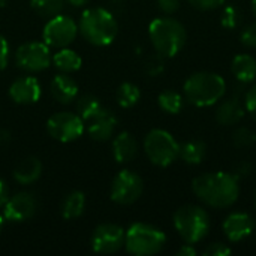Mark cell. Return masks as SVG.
Returning a JSON list of instances; mask_svg holds the SVG:
<instances>
[{
	"instance_id": "cell-1",
	"label": "cell",
	"mask_w": 256,
	"mask_h": 256,
	"mask_svg": "<svg viewBox=\"0 0 256 256\" xmlns=\"http://www.w3.org/2000/svg\"><path fill=\"white\" fill-rule=\"evenodd\" d=\"M192 190L200 201L213 208H228L240 196L238 180L234 174L216 171L206 172L194 178Z\"/></svg>"
},
{
	"instance_id": "cell-2",
	"label": "cell",
	"mask_w": 256,
	"mask_h": 256,
	"mask_svg": "<svg viewBox=\"0 0 256 256\" xmlns=\"http://www.w3.org/2000/svg\"><path fill=\"white\" fill-rule=\"evenodd\" d=\"M183 92L189 104L206 108L218 104L224 98L226 93V82L219 74L202 70L192 74L186 80Z\"/></svg>"
},
{
	"instance_id": "cell-3",
	"label": "cell",
	"mask_w": 256,
	"mask_h": 256,
	"mask_svg": "<svg viewBox=\"0 0 256 256\" xmlns=\"http://www.w3.org/2000/svg\"><path fill=\"white\" fill-rule=\"evenodd\" d=\"M148 36L160 57H174L186 45L188 33L184 26L171 16H160L150 22Z\"/></svg>"
},
{
	"instance_id": "cell-4",
	"label": "cell",
	"mask_w": 256,
	"mask_h": 256,
	"mask_svg": "<svg viewBox=\"0 0 256 256\" xmlns=\"http://www.w3.org/2000/svg\"><path fill=\"white\" fill-rule=\"evenodd\" d=\"M78 30L88 44L106 46L116 39L118 33V24L116 16L108 9L90 8L82 12Z\"/></svg>"
},
{
	"instance_id": "cell-5",
	"label": "cell",
	"mask_w": 256,
	"mask_h": 256,
	"mask_svg": "<svg viewBox=\"0 0 256 256\" xmlns=\"http://www.w3.org/2000/svg\"><path fill=\"white\" fill-rule=\"evenodd\" d=\"M174 226L184 243L195 244L210 231V216L198 206H183L174 213Z\"/></svg>"
},
{
	"instance_id": "cell-6",
	"label": "cell",
	"mask_w": 256,
	"mask_h": 256,
	"mask_svg": "<svg viewBox=\"0 0 256 256\" xmlns=\"http://www.w3.org/2000/svg\"><path fill=\"white\" fill-rule=\"evenodd\" d=\"M165 243L166 236L164 234V231L148 224H134L126 231L124 248L130 255H156L164 249Z\"/></svg>"
},
{
	"instance_id": "cell-7",
	"label": "cell",
	"mask_w": 256,
	"mask_h": 256,
	"mask_svg": "<svg viewBox=\"0 0 256 256\" xmlns=\"http://www.w3.org/2000/svg\"><path fill=\"white\" fill-rule=\"evenodd\" d=\"M144 152L153 165L166 168L177 160L180 144L170 132L164 129H153L144 138Z\"/></svg>"
},
{
	"instance_id": "cell-8",
	"label": "cell",
	"mask_w": 256,
	"mask_h": 256,
	"mask_svg": "<svg viewBox=\"0 0 256 256\" xmlns=\"http://www.w3.org/2000/svg\"><path fill=\"white\" fill-rule=\"evenodd\" d=\"M142 190V178L130 170H123L114 177L110 189V196L111 201L118 206H130L141 198Z\"/></svg>"
},
{
	"instance_id": "cell-9",
	"label": "cell",
	"mask_w": 256,
	"mask_h": 256,
	"mask_svg": "<svg viewBox=\"0 0 256 256\" xmlns=\"http://www.w3.org/2000/svg\"><path fill=\"white\" fill-rule=\"evenodd\" d=\"M78 32V24L70 16L58 14L52 18H48L42 32V38L48 46L66 48L75 40Z\"/></svg>"
},
{
	"instance_id": "cell-10",
	"label": "cell",
	"mask_w": 256,
	"mask_h": 256,
	"mask_svg": "<svg viewBox=\"0 0 256 256\" xmlns=\"http://www.w3.org/2000/svg\"><path fill=\"white\" fill-rule=\"evenodd\" d=\"M46 130L51 138L60 142H72L84 132V120L74 112H56L46 122Z\"/></svg>"
},
{
	"instance_id": "cell-11",
	"label": "cell",
	"mask_w": 256,
	"mask_h": 256,
	"mask_svg": "<svg viewBox=\"0 0 256 256\" xmlns=\"http://www.w3.org/2000/svg\"><path fill=\"white\" fill-rule=\"evenodd\" d=\"M15 63L27 72H42L51 63L50 46L45 42H27L15 51Z\"/></svg>"
},
{
	"instance_id": "cell-12",
	"label": "cell",
	"mask_w": 256,
	"mask_h": 256,
	"mask_svg": "<svg viewBox=\"0 0 256 256\" xmlns=\"http://www.w3.org/2000/svg\"><path fill=\"white\" fill-rule=\"evenodd\" d=\"M126 231L116 224H102L94 228L92 234V249L100 255H111L124 246Z\"/></svg>"
},
{
	"instance_id": "cell-13",
	"label": "cell",
	"mask_w": 256,
	"mask_h": 256,
	"mask_svg": "<svg viewBox=\"0 0 256 256\" xmlns=\"http://www.w3.org/2000/svg\"><path fill=\"white\" fill-rule=\"evenodd\" d=\"M36 200L28 192H20L14 196H9L3 206V219L9 222H26L32 219L36 213Z\"/></svg>"
},
{
	"instance_id": "cell-14",
	"label": "cell",
	"mask_w": 256,
	"mask_h": 256,
	"mask_svg": "<svg viewBox=\"0 0 256 256\" xmlns=\"http://www.w3.org/2000/svg\"><path fill=\"white\" fill-rule=\"evenodd\" d=\"M117 128V117L112 111L102 108L93 117L87 120V134L92 140L104 142L108 141Z\"/></svg>"
},
{
	"instance_id": "cell-15",
	"label": "cell",
	"mask_w": 256,
	"mask_h": 256,
	"mask_svg": "<svg viewBox=\"0 0 256 256\" xmlns=\"http://www.w3.org/2000/svg\"><path fill=\"white\" fill-rule=\"evenodd\" d=\"M255 219L243 212L231 213L224 222V232L231 243H238L248 238L255 231Z\"/></svg>"
},
{
	"instance_id": "cell-16",
	"label": "cell",
	"mask_w": 256,
	"mask_h": 256,
	"mask_svg": "<svg viewBox=\"0 0 256 256\" xmlns=\"http://www.w3.org/2000/svg\"><path fill=\"white\" fill-rule=\"evenodd\" d=\"M42 88L34 76H20L9 87V96L15 104L30 105L40 99Z\"/></svg>"
},
{
	"instance_id": "cell-17",
	"label": "cell",
	"mask_w": 256,
	"mask_h": 256,
	"mask_svg": "<svg viewBox=\"0 0 256 256\" xmlns=\"http://www.w3.org/2000/svg\"><path fill=\"white\" fill-rule=\"evenodd\" d=\"M51 88V94L52 98L60 102V104H70L72 100H75L76 94H78V84L75 82V80L72 76H69V74H58L51 80L50 84Z\"/></svg>"
},
{
	"instance_id": "cell-18",
	"label": "cell",
	"mask_w": 256,
	"mask_h": 256,
	"mask_svg": "<svg viewBox=\"0 0 256 256\" xmlns=\"http://www.w3.org/2000/svg\"><path fill=\"white\" fill-rule=\"evenodd\" d=\"M246 108L240 102V98H231L219 104L216 110V120L222 126H234L238 124L244 117Z\"/></svg>"
},
{
	"instance_id": "cell-19",
	"label": "cell",
	"mask_w": 256,
	"mask_h": 256,
	"mask_svg": "<svg viewBox=\"0 0 256 256\" xmlns=\"http://www.w3.org/2000/svg\"><path fill=\"white\" fill-rule=\"evenodd\" d=\"M138 154V142L129 132H120L112 141V156L118 164L132 162Z\"/></svg>"
},
{
	"instance_id": "cell-20",
	"label": "cell",
	"mask_w": 256,
	"mask_h": 256,
	"mask_svg": "<svg viewBox=\"0 0 256 256\" xmlns=\"http://www.w3.org/2000/svg\"><path fill=\"white\" fill-rule=\"evenodd\" d=\"M14 180L20 184H32L42 174V164L38 158H26L14 168Z\"/></svg>"
},
{
	"instance_id": "cell-21",
	"label": "cell",
	"mask_w": 256,
	"mask_h": 256,
	"mask_svg": "<svg viewBox=\"0 0 256 256\" xmlns=\"http://www.w3.org/2000/svg\"><path fill=\"white\" fill-rule=\"evenodd\" d=\"M231 70L238 82L250 84L256 80V58L250 54H238L232 60Z\"/></svg>"
},
{
	"instance_id": "cell-22",
	"label": "cell",
	"mask_w": 256,
	"mask_h": 256,
	"mask_svg": "<svg viewBox=\"0 0 256 256\" xmlns=\"http://www.w3.org/2000/svg\"><path fill=\"white\" fill-rule=\"evenodd\" d=\"M86 208V195L80 190H72L68 194L62 202V216L66 220L78 219Z\"/></svg>"
},
{
	"instance_id": "cell-23",
	"label": "cell",
	"mask_w": 256,
	"mask_h": 256,
	"mask_svg": "<svg viewBox=\"0 0 256 256\" xmlns=\"http://www.w3.org/2000/svg\"><path fill=\"white\" fill-rule=\"evenodd\" d=\"M207 154V146L201 140H192L180 146L178 158L189 165H200Z\"/></svg>"
},
{
	"instance_id": "cell-24",
	"label": "cell",
	"mask_w": 256,
	"mask_h": 256,
	"mask_svg": "<svg viewBox=\"0 0 256 256\" xmlns=\"http://www.w3.org/2000/svg\"><path fill=\"white\" fill-rule=\"evenodd\" d=\"M52 63L56 64V68H57L60 72L70 74V72H76V70L81 68L82 60H81V57H80L74 50L60 48V51L54 54Z\"/></svg>"
},
{
	"instance_id": "cell-25",
	"label": "cell",
	"mask_w": 256,
	"mask_h": 256,
	"mask_svg": "<svg viewBox=\"0 0 256 256\" xmlns=\"http://www.w3.org/2000/svg\"><path fill=\"white\" fill-rule=\"evenodd\" d=\"M117 102L122 108H132L141 99V90L134 82H123L117 88Z\"/></svg>"
},
{
	"instance_id": "cell-26",
	"label": "cell",
	"mask_w": 256,
	"mask_h": 256,
	"mask_svg": "<svg viewBox=\"0 0 256 256\" xmlns=\"http://www.w3.org/2000/svg\"><path fill=\"white\" fill-rule=\"evenodd\" d=\"M160 110H164L168 114H178L183 110L184 99L183 96L176 90H164L158 98Z\"/></svg>"
},
{
	"instance_id": "cell-27",
	"label": "cell",
	"mask_w": 256,
	"mask_h": 256,
	"mask_svg": "<svg viewBox=\"0 0 256 256\" xmlns=\"http://www.w3.org/2000/svg\"><path fill=\"white\" fill-rule=\"evenodd\" d=\"M104 106L100 104V100L93 96V94H84L80 98L78 104H76V111H78V116L87 122L90 117H93L98 111H100Z\"/></svg>"
},
{
	"instance_id": "cell-28",
	"label": "cell",
	"mask_w": 256,
	"mask_h": 256,
	"mask_svg": "<svg viewBox=\"0 0 256 256\" xmlns=\"http://www.w3.org/2000/svg\"><path fill=\"white\" fill-rule=\"evenodd\" d=\"M63 0H32V9L44 16V18H52L56 15H58L63 9Z\"/></svg>"
},
{
	"instance_id": "cell-29",
	"label": "cell",
	"mask_w": 256,
	"mask_h": 256,
	"mask_svg": "<svg viewBox=\"0 0 256 256\" xmlns=\"http://www.w3.org/2000/svg\"><path fill=\"white\" fill-rule=\"evenodd\" d=\"M256 142V135L249 128H237L232 134V144L237 148H250Z\"/></svg>"
},
{
	"instance_id": "cell-30",
	"label": "cell",
	"mask_w": 256,
	"mask_h": 256,
	"mask_svg": "<svg viewBox=\"0 0 256 256\" xmlns=\"http://www.w3.org/2000/svg\"><path fill=\"white\" fill-rule=\"evenodd\" d=\"M242 21V12L237 6H226L222 10V15H220V24L225 27V28H236Z\"/></svg>"
},
{
	"instance_id": "cell-31",
	"label": "cell",
	"mask_w": 256,
	"mask_h": 256,
	"mask_svg": "<svg viewBox=\"0 0 256 256\" xmlns=\"http://www.w3.org/2000/svg\"><path fill=\"white\" fill-rule=\"evenodd\" d=\"M240 40L243 45L249 46V48H256V21L248 24L240 34Z\"/></svg>"
},
{
	"instance_id": "cell-32",
	"label": "cell",
	"mask_w": 256,
	"mask_h": 256,
	"mask_svg": "<svg viewBox=\"0 0 256 256\" xmlns=\"http://www.w3.org/2000/svg\"><path fill=\"white\" fill-rule=\"evenodd\" d=\"M188 2L192 8L198 10H213L225 3V0H188Z\"/></svg>"
},
{
	"instance_id": "cell-33",
	"label": "cell",
	"mask_w": 256,
	"mask_h": 256,
	"mask_svg": "<svg viewBox=\"0 0 256 256\" xmlns=\"http://www.w3.org/2000/svg\"><path fill=\"white\" fill-rule=\"evenodd\" d=\"M202 254L206 256H228L232 254V250L224 243H212L204 249Z\"/></svg>"
},
{
	"instance_id": "cell-34",
	"label": "cell",
	"mask_w": 256,
	"mask_h": 256,
	"mask_svg": "<svg viewBox=\"0 0 256 256\" xmlns=\"http://www.w3.org/2000/svg\"><path fill=\"white\" fill-rule=\"evenodd\" d=\"M244 108L256 120V84L244 93Z\"/></svg>"
},
{
	"instance_id": "cell-35",
	"label": "cell",
	"mask_w": 256,
	"mask_h": 256,
	"mask_svg": "<svg viewBox=\"0 0 256 256\" xmlns=\"http://www.w3.org/2000/svg\"><path fill=\"white\" fill-rule=\"evenodd\" d=\"M9 63V44L4 36L0 34V70H3Z\"/></svg>"
},
{
	"instance_id": "cell-36",
	"label": "cell",
	"mask_w": 256,
	"mask_h": 256,
	"mask_svg": "<svg viewBox=\"0 0 256 256\" xmlns=\"http://www.w3.org/2000/svg\"><path fill=\"white\" fill-rule=\"evenodd\" d=\"M158 4H159V9L166 14V15H171L174 12L178 10L180 8V0H158Z\"/></svg>"
},
{
	"instance_id": "cell-37",
	"label": "cell",
	"mask_w": 256,
	"mask_h": 256,
	"mask_svg": "<svg viewBox=\"0 0 256 256\" xmlns=\"http://www.w3.org/2000/svg\"><path fill=\"white\" fill-rule=\"evenodd\" d=\"M250 171H252L250 164H249V162H243V164H240V165L236 166V170H234L232 174H234V177H236L237 180H242V178L248 177V176L250 174Z\"/></svg>"
},
{
	"instance_id": "cell-38",
	"label": "cell",
	"mask_w": 256,
	"mask_h": 256,
	"mask_svg": "<svg viewBox=\"0 0 256 256\" xmlns=\"http://www.w3.org/2000/svg\"><path fill=\"white\" fill-rule=\"evenodd\" d=\"M9 200V189L8 184L4 183L3 178H0V207H3L6 204V201Z\"/></svg>"
},
{
	"instance_id": "cell-39",
	"label": "cell",
	"mask_w": 256,
	"mask_h": 256,
	"mask_svg": "<svg viewBox=\"0 0 256 256\" xmlns=\"http://www.w3.org/2000/svg\"><path fill=\"white\" fill-rule=\"evenodd\" d=\"M196 255V249L194 248V244H183L178 250H177V256H195Z\"/></svg>"
},
{
	"instance_id": "cell-40",
	"label": "cell",
	"mask_w": 256,
	"mask_h": 256,
	"mask_svg": "<svg viewBox=\"0 0 256 256\" xmlns=\"http://www.w3.org/2000/svg\"><path fill=\"white\" fill-rule=\"evenodd\" d=\"M9 141H10V134L4 129H0V147L6 146Z\"/></svg>"
},
{
	"instance_id": "cell-41",
	"label": "cell",
	"mask_w": 256,
	"mask_h": 256,
	"mask_svg": "<svg viewBox=\"0 0 256 256\" xmlns=\"http://www.w3.org/2000/svg\"><path fill=\"white\" fill-rule=\"evenodd\" d=\"M68 2H69L70 4H74V6L78 8V6H84L88 0H68Z\"/></svg>"
},
{
	"instance_id": "cell-42",
	"label": "cell",
	"mask_w": 256,
	"mask_h": 256,
	"mask_svg": "<svg viewBox=\"0 0 256 256\" xmlns=\"http://www.w3.org/2000/svg\"><path fill=\"white\" fill-rule=\"evenodd\" d=\"M252 12H254V15H255L256 18V0H252Z\"/></svg>"
},
{
	"instance_id": "cell-43",
	"label": "cell",
	"mask_w": 256,
	"mask_h": 256,
	"mask_svg": "<svg viewBox=\"0 0 256 256\" xmlns=\"http://www.w3.org/2000/svg\"><path fill=\"white\" fill-rule=\"evenodd\" d=\"M2 228H3V214H0V232H2Z\"/></svg>"
},
{
	"instance_id": "cell-44",
	"label": "cell",
	"mask_w": 256,
	"mask_h": 256,
	"mask_svg": "<svg viewBox=\"0 0 256 256\" xmlns=\"http://www.w3.org/2000/svg\"><path fill=\"white\" fill-rule=\"evenodd\" d=\"M6 2H8V0H0V6H4V4H6Z\"/></svg>"
},
{
	"instance_id": "cell-45",
	"label": "cell",
	"mask_w": 256,
	"mask_h": 256,
	"mask_svg": "<svg viewBox=\"0 0 256 256\" xmlns=\"http://www.w3.org/2000/svg\"><path fill=\"white\" fill-rule=\"evenodd\" d=\"M255 204H256V198H255Z\"/></svg>"
}]
</instances>
